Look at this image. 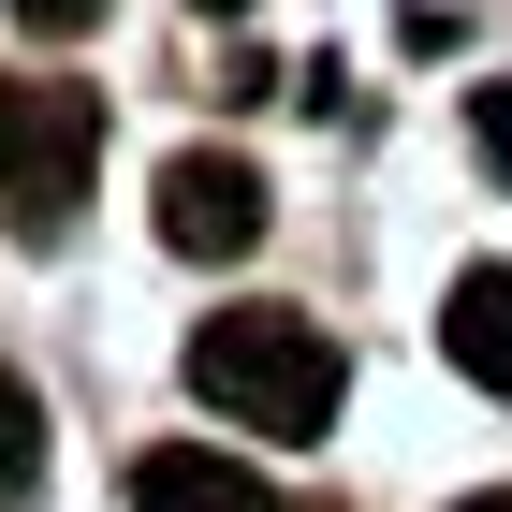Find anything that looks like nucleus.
Returning a JSON list of instances; mask_svg holds the SVG:
<instances>
[{"instance_id":"3","label":"nucleus","mask_w":512,"mask_h":512,"mask_svg":"<svg viewBox=\"0 0 512 512\" xmlns=\"http://www.w3.org/2000/svg\"><path fill=\"white\" fill-rule=\"evenodd\" d=\"M161 249H176V264L264 249V176H249L235 147H176V161H161Z\"/></svg>"},{"instance_id":"6","label":"nucleus","mask_w":512,"mask_h":512,"mask_svg":"<svg viewBox=\"0 0 512 512\" xmlns=\"http://www.w3.org/2000/svg\"><path fill=\"white\" fill-rule=\"evenodd\" d=\"M30 483H44V395L15 381V366H0V512L30 498Z\"/></svg>"},{"instance_id":"8","label":"nucleus","mask_w":512,"mask_h":512,"mask_svg":"<svg viewBox=\"0 0 512 512\" xmlns=\"http://www.w3.org/2000/svg\"><path fill=\"white\" fill-rule=\"evenodd\" d=\"M469 147H483V161L512 176V88H469Z\"/></svg>"},{"instance_id":"1","label":"nucleus","mask_w":512,"mask_h":512,"mask_svg":"<svg viewBox=\"0 0 512 512\" xmlns=\"http://www.w3.org/2000/svg\"><path fill=\"white\" fill-rule=\"evenodd\" d=\"M191 395L249 439H322L337 425V337L308 308H220L191 337Z\"/></svg>"},{"instance_id":"10","label":"nucleus","mask_w":512,"mask_h":512,"mask_svg":"<svg viewBox=\"0 0 512 512\" xmlns=\"http://www.w3.org/2000/svg\"><path fill=\"white\" fill-rule=\"evenodd\" d=\"M454 512H512V498H454Z\"/></svg>"},{"instance_id":"9","label":"nucleus","mask_w":512,"mask_h":512,"mask_svg":"<svg viewBox=\"0 0 512 512\" xmlns=\"http://www.w3.org/2000/svg\"><path fill=\"white\" fill-rule=\"evenodd\" d=\"M191 15H249V0H191Z\"/></svg>"},{"instance_id":"2","label":"nucleus","mask_w":512,"mask_h":512,"mask_svg":"<svg viewBox=\"0 0 512 512\" xmlns=\"http://www.w3.org/2000/svg\"><path fill=\"white\" fill-rule=\"evenodd\" d=\"M103 176V88L0 74V235H59Z\"/></svg>"},{"instance_id":"7","label":"nucleus","mask_w":512,"mask_h":512,"mask_svg":"<svg viewBox=\"0 0 512 512\" xmlns=\"http://www.w3.org/2000/svg\"><path fill=\"white\" fill-rule=\"evenodd\" d=\"M15 30H30V44H74V30H103V0H15Z\"/></svg>"},{"instance_id":"5","label":"nucleus","mask_w":512,"mask_h":512,"mask_svg":"<svg viewBox=\"0 0 512 512\" xmlns=\"http://www.w3.org/2000/svg\"><path fill=\"white\" fill-rule=\"evenodd\" d=\"M132 512H278V498H264V469H235V454L176 439V454H147V469H132Z\"/></svg>"},{"instance_id":"4","label":"nucleus","mask_w":512,"mask_h":512,"mask_svg":"<svg viewBox=\"0 0 512 512\" xmlns=\"http://www.w3.org/2000/svg\"><path fill=\"white\" fill-rule=\"evenodd\" d=\"M439 352H454V381L512 395V264H469L454 293H439Z\"/></svg>"}]
</instances>
